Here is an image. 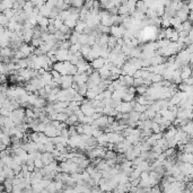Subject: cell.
I'll return each mask as SVG.
<instances>
[{
  "label": "cell",
  "instance_id": "obj_43",
  "mask_svg": "<svg viewBox=\"0 0 193 193\" xmlns=\"http://www.w3.org/2000/svg\"><path fill=\"white\" fill-rule=\"evenodd\" d=\"M146 91H147V87H146V86H140V87L136 88V93L138 94V96L146 95Z\"/></svg>",
  "mask_w": 193,
  "mask_h": 193
},
{
  "label": "cell",
  "instance_id": "obj_29",
  "mask_svg": "<svg viewBox=\"0 0 193 193\" xmlns=\"http://www.w3.org/2000/svg\"><path fill=\"white\" fill-rule=\"evenodd\" d=\"M116 152L115 151H113V150H106L105 152V160H109V159H115L116 158Z\"/></svg>",
  "mask_w": 193,
  "mask_h": 193
},
{
  "label": "cell",
  "instance_id": "obj_1",
  "mask_svg": "<svg viewBox=\"0 0 193 193\" xmlns=\"http://www.w3.org/2000/svg\"><path fill=\"white\" fill-rule=\"evenodd\" d=\"M53 70H56V72H59L61 76H67V75H70V76H75L77 74V68L72 66L70 62L68 61H64V62H56L53 64L52 67Z\"/></svg>",
  "mask_w": 193,
  "mask_h": 193
},
{
  "label": "cell",
  "instance_id": "obj_26",
  "mask_svg": "<svg viewBox=\"0 0 193 193\" xmlns=\"http://www.w3.org/2000/svg\"><path fill=\"white\" fill-rule=\"evenodd\" d=\"M116 37H114V36H109V41H107V48H109L110 50L114 49L116 46Z\"/></svg>",
  "mask_w": 193,
  "mask_h": 193
},
{
  "label": "cell",
  "instance_id": "obj_52",
  "mask_svg": "<svg viewBox=\"0 0 193 193\" xmlns=\"http://www.w3.org/2000/svg\"><path fill=\"white\" fill-rule=\"evenodd\" d=\"M149 179V173L148 172H142L140 174V179L141 181H148Z\"/></svg>",
  "mask_w": 193,
  "mask_h": 193
},
{
  "label": "cell",
  "instance_id": "obj_8",
  "mask_svg": "<svg viewBox=\"0 0 193 193\" xmlns=\"http://www.w3.org/2000/svg\"><path fill=\"white\" fill-rule=\"evenodd\" d=\"M80 111L85 116H91L95 113V109L91 106V101L89 104H83L80 105Z\"/></svg>",
  "mask_w": 193,
  "mask_h": 193
},
{
  "label": "cell",
  "instance_id": "obj_15",
  "mask_svg": "<svg viewBox=\"0 0 193 193\" xmlns=\"http://www.w3.org/2000/svg\"><path fill=\"white\" fill-rule=\"evenodd\" d=\"M40 9V15L42 16V17H46L49 18L50 14H51V10H52V8L49 7L46 4H44L41 8H39Z\"/></svg>",
  "mask_w": 193,
  "mask_h": 193
},
{
  "label": "cell",
  "instance_id": "obj_19",
  "mask_svg": "<svg viewBox=\"0 0 193 193\" xmlns=\"http://www.w3.org/2000/svg\"><path fill=\"white\" fill-rule=\"evenodd\" d=\"M181 129H182V131H184V132H185L189 137H192V134H193V124H192V122H189L184 126H181Z\"/></svg>",
  "mask_w": 193,
  "mask_h": 193
},
{
  "label": "cell",
  "instance_id": "obj_32",
  "mask_svg": "<svg viewBox=\"0 0 193 193\" xmlns=\"http://www.w3.org/2000/svg\"><path fill=\"white\" fill-rule=\"evenodd\" d=\"M89 51H91V46H81V49H80V51H79V53H80L81 56H83L84 59H86V56H88Z\"/></svg>",
  "mask_w": 193,
  "mask_h": 193
},
{
  "label": "cell",
  "instance_id": "obj_14",
  "mask_svg": "<svg viewBox=\"0 0 193 193\" xmlns=\"http://www.w3.org/2000/svg\"><path fill=\"white\" fill-rule=\"evenodd\" d=\"M56 131L58 130H56L54 126H52L51 124H48L45 131H44L43 133L45 134L48 138H54V137H56Z\"/></svg>",
  "mask_w": 193,
  "mask_h": 193
},
{
  "label": "cell",
  "instance_id": "obj_53",
  "mask_svg": "<svg viewBox=\"0 0 193 193\" xmlns=\"http://www.w3.org/2000/svg\"><path fill=\"white\" fill-rule=\"evenodd\" d=\"M91 193H103L102 191H101V189H99L98 186H93L91 189Z\"/></svg>",
  "mask_w": 193,
  "mask_h": 193
},
{
  "label": "cell",
  "instance_id": "obj_35",
  "mask_svg": "<svg viewBox=\"0 0 193 193\" xmlns=\"http://www.w3.org/2000/svg\"><path fill=\"white\" fill-rule=\"evenodd\" d=\"M69 16H70V13H69V11H68V10H62L59 14V16H58V17H59L62 21H67L68 18H69Z\"/></svg>",
  "mask_w": 193,
  "mask_h": 193
},
{
  "label": "cell",
  "instance_id": "obj_11",
  "mask_svg": "<svg viewBox=\"0 0 193 193\" xmlns=\"http://www.w3.org/2000/svg\"><path fill=\"white\" fill-rule=\"evenodd\" d=\"M176 134V128L175 126H169L168 129L165 131V132H163V138L165 139L166 141H169L174 139V136Z\"/></svg>",
  "mask_w": 193,
  "mask_h": 193
},
{
  "label": "cell",
  "instance_id": "obj_55",
  "mask_svg": "<svg viewBox=\"0 0 193 193\" xmlns=\"http://www.w3.org/2000/svg\"><path fill=\"white\" fill-rule=\"evenodd\" d=\"M128 193H132V192H128Z\"/></svg>",
  "mask_w": 193,
  "mask_h": 193
},
{
  "label": "cell",
  "instance_id": "obj_27",
  "mask_svg": "<svg viewBox=\"0 0 193 193\" xmlns=\"http://www.w3.org/2000/svg\"><path fill=\"white\" fill-rule=\"evenodd\" d=\"M63 25H66L68 28H70V29H74L76 27V25H77V21H72V19H67V21H63Z\"/></svg>",
  "mask_w": 193,
  "mask_h": 193
},
{
  "label": "cell",
  "instance_id": "obj_5",
  "mask_svg": "<svg viewBox=\"0 0 193 193\" xmlns=\"http://www.w3.org/2000/svg\"><path fill=\"white\" fill-rule=\"evenodd\" d=\"M72 84V76L67 75V76H61V84H60V88L61 89H68L71 87Z\"/></svg>",
  "mask_w": 193,
  "mask_h": 193
},
{
  "label": "cell",
  "instance_id": "obj_34",
  "mask_svg": "<svg viewBox=\"0 0 193 193\" xmlns=\"http://www.w3.org/2000/svg\"><path fill=\"white\" fill-rule=\"evenodd\" d=\"M150 81H151V84H157V83H160V81H163V77L160 76V75L152 74Z\"/></svg>",
  "mask_w": 193,
  "mask_h": 193
},
{
  "label": "cell",
  "instance_id": "obj_40",
  "mask_svg": "<svg viewBox=\"0 0 193 193\" xmlns=\"http://www.w3.org/2000/svg\"><path fill=\"white\" fill-rule=\"evenodd\" d=\"M81 49V45L79 44V43H77V44H74V45H70V49H69V52L71 53H78L79 51H80Z\"/></svg>",
  "mask_w": 193,
  "mask_h": 193
},
{
  "label": "cell",
  "instance_id": "obj_21",
  "mask_svg": "<svg viewBox=\"0 0 193 193\" xmlns=\"http://www.w3.org/2000/svg\"><path fill=\"white\" fill-rule=\"evenodd\" d=\"M181 24H182V21H181V19L179 18H177L175 16V17H172L171 19H169V25L172 26L174 29H177V28L181 26Z\"/></svg>",
  "mask_w": 193,
  "mask_h": 193
},
{
  "label": "cell",
  "instance_id": "obj_4",
  "mask_svg": "<svg viewBox=\"0 0 193 193\" xmlns=\"http://www.w3.org/2000/svg\"><path fill=\"white\" fill-rule=\"evenodd\" d=\"M68 56H69V50L59 49L56 52V62H64V61H68Z\"/></svg>",
  "mask_w": 193,
  "mask_h": 193
},
{
  "label": "cell",
  "instance_id": "obj_23",
  "mask_svg": "<svg viewBox=\"0 0 193 193\" xmlns=\"http://www.w3.org/2000/svg\"><path fill=\"white\" fill-rule=\"evenodd\" d=\"M136 10L140 11V13H142V14H146L148 10V8L146 7V5H145L144 1H139V2L136 4Z\"/></svg>",
  "mask_w": 193,
  "mask_h": 193
},
{
  "label": "cell",
  "instance_id": "obj_30",
  "mask_svg": "<svg viewBox=\"0 0 193 193\" xmlns=\"http://www.w3.org/2000/svg\"><path fill=\"white\" fill-rule=\"evenodd\" d=\"M8 23L9 21L6 18V16L2 13H0V27H7Z\"/></svg>",
  "mask_w": 193,
  "mask_h": 193
},
{
  "label": "cell",
  "instance_id": "obj_49",
  "mask_svg": "<svg viewBox=\"0 0 193 193\" xmlns=\"http://www.w3.org/2000/svg\"><path fill=\"white\" fill-rule=\"evenodd\" d=\"M84 98H85V97L80 96V95L77 93V94H75L74 96H72V99H71V101H74V102H80L81 103V101H83Z\"/></svg>",
  "mask_w": 193,
  "mask_h": 193
},
{
  "label": "cell",
  "instance_id": "obj_38",
  "mask_svg": "<svg viewBox=\"0 0 193 193\" xmlns=\"http://www.w3.org/2000/svg\"><path fill=\"white\" fill-rule=\"evenodd\" d=\"M86 98L88 99V101H94L95 99V97L97 96V94H95L94 91H91V89H87V93H86Z\"/></svg>",
  "mask_w": 193,
  "mask_h": 193
},
{
  "label": "cell",
  "instance_id": "obj_6",
  "mask_svg": "<svg viewBox=\"0 0 193 193\" xmlns=\"http://www.w3.org/2000/svg\"><path fill=\"white\" fill-rule=\"evenodd\" d=\"M104 64H105V60L102 59V58H96L94 59L91 62H89V66L93 68V70H99V69H102L104 67Z\"/></svg>",
  "mask_w": 193,
  "mask_h": 193
},
{
  "label": "cell",
  "instance_id": "obj_25",
  "mask_svg": "<svg viewBox=\"0 0 193 193\" xmlns=\"http://www.w3.org/2000/svg\"><path fill=\"white\" fill-rule=\"evenodd\" d=\"M107 167H109V166H107V164H106L105 159H101V160L98 162V164L95 166V168L97 169V171H99V172H102V171L106 169Z\"/></svg>",
  "mask_w": 193,
  "mask_h": 193
},
{
  "label": "cell",
  "instance_id": "obj_2",
  "mask_svg": "<svg viewBox=\"0 0 193 193\" xmlns=\"http://www.w3.org/2000/svg\"><path fill=\"white\" fill-rule=\"evenodd\" d=\"M124 32H125V28H124L123 25H119V26L113 25V26L110 27V34H111V36H114L116 39H122Z\"/></svg>",
  "mask_w": 193,
  "mask_h": 193
},
{
  "label": "cell",
  "instance_id": "obj_20",
  "mask_svg": "<svg viewBox=\"0 0 193 193\" xmlns=\"http://www.w3.org/2000/svg\"><path fill=\"white\" fill-rule=\"evenodd\" d=\"M86 27H87V26H86V23H85V21H77V25H76V27L74 28V31L77 32V33H79V34H83Z\"/></svg>",
  "mask_w": 193,
  "mask_h": 193
},
{
  "label": "cell",
  "instance_id": "obj_3",
  "mask_svg": "<svg viewBox=\"0 0 193 193\" xmlns=\"http://www.w3.org/2000/svg\"><path fill=\"white\" fill-rule=\"evenodd\" d=\"M106 137H107V142L109 144H119L124 139L122 138V136L119 133V132H110V133H106Z\"/></svg>",
  "mask_w": 193,
  "mask_h": 193
},
{
  "label": "cell",
  "instance_id": "obj_33",
  "mask_svg": "<svg viewBox=\"0 0 193 193\" xmlns=\"http://www.w3.org/2000/svg\"><path fill=\"white\" fill-rule=\"evenodd\" d=\"M54 149H56V146H54L52 142H50V141H48V142L44 145V150H45V152H52Z\"/></svg>",
  "mask_w": 193,
  "mask_h": 193
},
{
  "label": "cell",
  "instance_id": "obj_44",
  "mask_svg": "<svg viewBox=\"0 0 193 193\" xmlns=\"http://www.w3.org/2000/svg\"><path fill=\"white\" fill-rule=\"evenodd\" d=\"M63 25V21L60 19L59 17H56V18H54V21H53V26H54V28H56L58 31L60 29V27L62 26Z\"/></svg>",
  "mask_w": 193,
  "mask_h": 193
},
{
  "label": "cell",
  "instance_id": "obj_7",
  "mask_svg": "<svg viewBox=\"0 0 193 193\" xmlns=\"http://www.w3.org/2000/svg\"><path fill=\"white\" fill-rule=\"evenodd\" d=\"M115 110L118 111V113H121V114H128V113H130L131 111H132V107H131L130 103L122 102Z\"/></svg>",
  "mask_w": 193,
  "mask_h": 193
},
{
  "label": "cell",
  "instance_id": "obj_54",
  "mask_svg": "<svg viewBox=\"0 0 193 193\" xmlns=\"http://www.w3.org/2000/svg\"><path fill=\"white\" fill-rule=\"evenodd\" d=\"M141 74H142V69H140V70H137L136 72L133 74V76L132 77L133 78H141Z\"/></svg>",
  "mask_w": 193,
  "mask_h": 193
},
{
  "label": "cell",
  "instance_id": "obj_24",
  "mask_svg": "<svg viewBox=\"0 0 193 193\" xmlns=\"http://www.w3.org/2000/svg\"><path fill=\"white\" fill-rule=\"evenodd\" d=\"M79 35H80L79 33L72 31L70 37H69V42H70L71 45H74V44H77V43H78V39H79Z\"/></svg>",
  "mask_w": 193,
  "mask_h": 193
},
{
  "label": "cell",
  "instance_id": "obj_41",
  "mask_svg": "<svg viewBox=\"0 0 193 193\" xmlns=\"http://www.w3.org/2000/svg\"><path fill=\"white\" fill-rule=\"evenodd\" d=\"M133 98H134V95H132V94H128V93H125V94L123 95V97H122V102L130 103L131 101H133Z\"/></svg>",
  "mask_w": 193,
  "mask_h": 193
},
{
  "label": "cell",
  "instance_id": "obj_46",
  "mask_svg": "<svg viewBox=\"0 0 193 193\" xmlns=\"http://www.w3.org/2000/svg\"><path fill=\"white\" fill-rule=\"evenodd\" d=\"M34 166H35V168H37V169H42L43 167H44L42 160H41V158H39V159H35V160H34Z\"/></svg>",
  "mask_w": 193,
  "mask_h": 193
},
{
  "label": "cell",
  "instance_id": "obj_37",
  "mask_svg": "<svg viewBox=\"0 0 193 193\" xmlns=\"http://www.w3.org/2000/svg\"><path fill=\"white\" fill-rule=\"evenodd\" d=\"M151 131H152V133L154 134H157V133H163L162 131H160V128H159V124H157V123L152 122V124H151Z\"/></svg>",
  "mask_w": 193,
  "mask_h": 193
},
{
  "label": "cell",
  "instance_id": "obj_47",
  "mask_svg": "<svg viewBox=\"0 0 193 193\" xmlns=\"http://www.w3.org/2000/svg\"><path fill=\"white\" fill-rule=\"evenodd\" d=\"M70 42L69 41H62L61 45H60V49L61 50H69L70 49Z\"/></svg>",
  "mask_w": 193,
  "mask_h": 193
},
{
  "label": "cell",
  "instance_id": "obj_50",
  "mask_svg": "<svg viewBox=\"0 0 193 193\" xmlns=\"http://www.w3.org/2000/svg\"><path fill=\"white\" fill-rule=\"evenodd\" d=\"M102 94H103V96H104V101H105V99H111V97H112V93H111L110 91H107V89L103 91Z\"/></svg>",
  "mask_w": 193,
  "mask_h": 193
},
{
  "label": "cell",
  "instance_id": "obj_16",
  "mask_svg": "<svg viewBox=\"0 0 193 193\" xmlns=\"http://www.w3.org/2000/svg\"><path fill=\"white\" fill-rule=\"evenodd\" d=\"M14 2L15 1H7V0L1 1V2H0V13H1V11L4 13V11L7 10V9H11L13 6H14Z\"/></svg>",
  "mask_w": 193,
  "mask_h": 193
},
{
  "label": "cell",
  "instance_id": "obj_10",
  "mask_svg": "<svg viewBox=\"0 0 193 193\" xmlns=\"http://www.w3.org/2000/svg\"><path fill=\"white\" fill-rule=\"evenodd\" d=\"M18 51H21L23 54L25 56V58H27V56H29L33 53V51H34V48L32 45H29V44H26V43H23L21 46H19V50Z\"/></svg>",
  "mask_w": 193,
  "mask_h": 193
},
{
  "label": "cell",
  "instance_id": "obj_42",
  "mask_svg": "<svg viewBox=\"0 0 193 193\" xmlns=\"http://www.w3.org/2000/svg\"><path fill=\"white\" fill-rule=\"evenodd\" d=\"M136 4H137V1H133V0H130V1H128V8H129V10H130V15L136 10Z\"/></svg>",
  "mask_w": 193,
  "mask_h": 193
},
{
  "label": "cell",
  "instance_id": "obj_45",
  "mask_svg": "<svg viewBox=\"0 0 193 193\" xmlns=\"http://www.w3.org/2000/svg\"><path fill=\"white\" fill-rule=\"evenodd\" d=\"M101 134H103V130H102V129H93V132H91V137L98 138Z\"/></svg>",
  "mask_w": 193,
  "mask_h": 193
},
{
  "label": "cell",
  "instance_id": "obj_13",
  "mask_svg": "<svg viewBox=\"0 0 193 193\" xmlns=\"http://www.w3.org/2000/svg\"><path fill=\"white\" fill-rule=\"evenodd\" d=\"M41 160H42L43 165L46 166V165H49V164L54 162V158H53L51 152H43V154L41 155Z\"/></svg>",
  "mask_w": 193,
  "mask_h": 193
},
{
  "label": "cell",
  "instance_id": "obj_22",
  "mask_svg": "<svg viewBox=\"0 0 193 193\" xmlns=\"http://www.w3.org/2000/svg\"><path fill=\"white\" fill-rule=\"evenodd\" d=\"M34 9V6L32 4V1H28V2H25L24 7H23V11H24L26 15L32 14V11Z\"/></svg>",
  "mask_w": 193,
  "mask_h": 193
},
{
  "label": "cell",
  "instance_id": "obj_17",
  "mask_svg": "<svg viewBox=\"0 0 193 193\" xmlns=\"http://www.w3.org/2000/svg\"><path fill=\"white\" fill-rule=\"evenodd\" d=\"M133 168H137V169H139L141 173L142 172H150V164L149 163H147V162H141L139 165L137 166V167H133Z\"/></svg>",
  "mask_w": 193,
  "mask_h": 193
},
{
  "label": "cell",
  "instance_id": "obj_12",
  "mask_svg": "<svg viewBox=\"0 0 193 193\" xmlns=\"http://www.w3.org/2000/svg\"><path fill=\"white\" fill-rule=\"evenodd\" d=\"M167 58L162 56H158V54H155L152 58H150V67H155V66H158V64H163V63L166 62Z\"/></svg>",
  "mask_w": 193,
  "mask_h": 193
},
{
  "label": "cell",
  "instance_id": "obj_31",
  "mask_svg": "<svg viewBox=\"0 0 193 193\" xmlns=\"http://www.w3.org/2000/svg\"><path fill=\"white\" fill-rule=\"evenodd\" d=\"M87 89H88V87H87V85H86V84L80 85V86H79V88H78L77 93L80 95V96L85 97V95H86V93H87Z\"/></svg>",
  "mask_w": 193,
  "mask_h": 193
},
{
  "label": "cell",
  "instance_id": "obj_18",
  "mask_svg": "<svg viewBox=\"0 0 193 193\" xmlns=\"http://www.w3.org/2000/svg\"><path fill=\"white\" fill-rule=\"evenodd\" d=\"M179 149H181V151L184 152V154H192V151H193L192 142H187V144L183 145V146H179Z\"/></svg>",
  "mask_w": 193,
  "mask_h": 193
},
{
  "label": "cell",
  "instance_id": "obj_28",
  "mask_svg": "<svg viewBox=\"0 0 193 193\" xmlns=\"http://www.w3.org/2000/svg\"><path fill=\"white\" fill-rule=\"evenodd\" d=\"M147 110V106H144V105H140V104H138V103H136V105L133 106V111L134 112L139 113V114H141V113H144L145 111Z\"/></svg>",
  "mask_w": 193,
  "mask_h": 193
},
{
  "label": "cell",
  "instance_id": "obj_48",
  "mask_svg": "<svg viewBox=\"0 0 193 193\" xmlns=\"http://www.w3.org/2000/svg\"><path fill=\"white\" fill-rule=\"evenodd\" d=\"M149 193H163V192H162V189L159 187V185H155L152 186V187H150Z\"/></svg>",
  "mask_w": 193,
  "mask_h": 193
},
{
  "label": "cell",
  "instance_id": "obj_9",
  "mask_svg": "<svg viewBox=\"0 0 193 193\" xmlns=\"http://www.w3.org/2000/svg\"><path fill=\"white\" fill-rule=\"evenodd\" d=\"M88 80V76L86 74H81L78 75L76 74L75 76H72V83H76L77 85H85Z\"/></svg>",
  "mask_w": 193,
  "mask_h": 193
},
{
  "label": "cell",
  "instance_id": "obj_36",
  "mask_svg": "<svg viewBox=\"0 0 193 193\" xmlns=\"http://www.w3.org/2000/svg\"><path fill=\"white\" fill-rule=\"evenodd\" d=\"M84 6V2L81 0H76V1H70V7L77 8V9H80L81 7Z\"/></svg>",
  "mask_w": 193,
  "mask_h": 193
},
{
  "label": "cell",
  "instance_id": "obj_39",
  "mask_svg": "<svg viewBox=\"0 0 193 193\" xmlns=\"http://www.w3.org/2000/svg\"><path fill=\"white\" fill-rule=\"evenodd\" d=\"M140 86H144V79H142V78H133V85H132V87L137 88V87H140Z\"/></svg>",
  "mask_w": 193,
  "mask_h": 193
},
{
  "label": "cell",
  "instance_id": "obj_51",
  "mask_svg": "<svg viewBox=\"0 0 193 193\" xmlns=\"http://www.w3.org/2000/svg\"><path fill=\"white\" fill-rule=\"evenodd\" d=\"M141 162H144V160H142L140 157H136L133 160H132V166H133V167H137Z\"/></svg>",
  "mask_w": 193,
  "mask_h": 193
}]
</instances>
